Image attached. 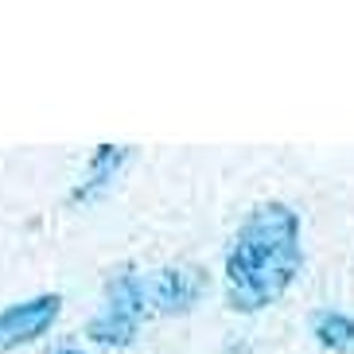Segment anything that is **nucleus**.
Returning a JSON list of instances; mask_svg holds the SVG:
<instances>
[{"label":"nucleus","instance_id":"1","mask_svg":"<svg viewBox=\"0 0 354 354\" xmlns=\"http://www.w3.org/2000/svg\"><path fill=\"white\" fill-rule=\"evenodd\" d=\"M300 218L284 203H265L238 226L226 250V296L234 312H261L300 272Z\"/></svg>","mask_w":354,"mask_h":354},{"label":"nucleus","instance_id":"2","mask_svg":"<svg viewBox=\"0 0 354 354\" xmlns=\"http://www.w3.org/2000/svg\"><path fill=\"white\" fill-rule=\"evenodd\" d=\"M145 312H148L145 281L133 269L113 272V281L105 284V308L90 323V339L102 346H129Z\"/></svg>","mask_w":354,"mask_h":354},{"label":"nucleus","instance_id":"3","mask_svg":"<svg viewBox=\"0 0 354 354\" xmlns=\"http://www.w3.org/2000/svg\"><path fill=\"white\" fill-rule=\"evenodd\" d=\"M59 304H63L59 296H35V300H28V304L4 308V312H0V351H12V346L39 339V335L55 323Z\"/></svg>","mask_w":354,"mask_h":354},{"label":"nucleus","instance_id":"4","mask_svg":"<svg viewBox=\"0 0 354 354\" xmlns=\"http://www.w3.org/2000/svg\"><path fill=\"white\" fill-rule=\"evenodd\" d=\"M207 288V277L198 269H160L152 281H145V296L148 304L164 315H176V312H191L195 300L203 296Z\"/></svg>","mask_w":354,"mask_h":354},{"label":"nucleus","instance_id":"5","mask_svg":"<svg viewBox=\"0 0 354 354\" xmlns=\"http://www.w3.org/2000/svg\"><path fill=\"white\" fill-rule=\"evenodd\" d=\"M129 152L125 145H97V152L90 156V167H86V176H82V183L71 191V203L78 207V203H94V198H102L105 191L113 187V179H117V171L129 164Z\"/></svg>","mask_w":354,"mask_h":354},{"label":"nucleus","instance_id":"6","mask_svg":"<svg viewBox=\"0 0 354 354\" xmlns=\"http://www.w3.org/2000/svg\"><path fill=\"white\" fill-rule=\"evenodd\" d=\"M312 335H315V343L327 346V351L354 354V315L323 308V312L312 315Z\"/></svg>","mask_w":354,"mask_h":354},{"label":"nucleus","instance_id":"7","mask_svg":"<svg viewBox=\"0 0 354 354\" xmlns=\"http://www.w3.org/2000/svg\"><path fill=\"white\" fill-rule=\"evenodd\" d=\"M59 354H82V351H74V346H66V351H59Z\"/></svg>","mask_w":354,"mask_h":354}]
</instances>
